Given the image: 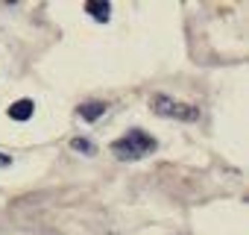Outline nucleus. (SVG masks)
Returning a JSON list of instances; mask_svg holds the SVG:
<instances>
[{
  "instance_id": "1",
  "label": "nucleus",
  "mask_w": 249,
  "mask_h": 235,
  "mask_svg": "<svg viewBox=\"0 0 249 235\" xmlns=\"http://www.w3.org/2000/svg\"><path fill=\"white\" fill-rule=\"evenodd\" d=\"M159 147V141L144 133V130H129L126 136H120L114 144H111V153L120 159V162H138L144 156H150L153 150Z\"/></svg>"
},
{
  "instance_id": "2",
  "label": "nucleus",
  "mask_w": 249,
  "mask_h": 235,
  "mask_svg": "<svg viewBox=\"0 0 249 235\" xmlns=\"http://www.w3.org/2000/svg\"><path fill=\"white\" fill-rule=\"evenodd\" d=\"M150 106H153L156 115H161V118H173V121H182V124H194V121H199V109H196V106H188V103H182V100H173V97L164 94V91L153 94Z\"/></svg>"
},
{
  "instance_id": "3",
  "label": "nucleus",
  "mask_w": 249,
  "mask_h": 235,
  "mask_svg": "<svg viewBox=\"0 0 249 235\" xmlns=\"http://www.w3.org/2000/svg\"><path fill=\"white\" fill-rule=\"evenodd\" d=\"M106 109H108V106H106L103 100H88V103H79L76 115L82 118V121H88V124H91V121H97L100 115H106Z\"/></svg>"
},
{
  "instance_id": "4",
  "label": "nucleus",
  "mask_w": 249,
  "mask_h": 235,
  "mask_svg": "<svg viewBox=\"0 0 249 235\" xmlns=\"http://www.w3.org/2000/svg\"><path fill=\"white\" fill-rule=\"evenodd\" d=\"M33 112H36V103L30 97H24V100H18V103L9 106V118H12V121H30Z\"/></svg>"
},
{
  "instance_id": "5",
  "label": "nucleus",
  "mask_w": 249,
  "mask_h": 235,
  "mask_svg": "<svg viewBox=\"0 0 249 235\" xmlns=\"http://www.w3.org/2000/svg\"><path fill=\"white\" fill-rule=\"evenodd\" d=\"M85 12H88L94 21L106 24V21H108V15H111V6H108V3H97V0H88V3H85Z\"/></svg>"
},
{
  "instance_id": "6",
  "label": "nucleus",
  "mask_w": 249,
  "mask_h": 235,
  "mask_svg": "<svg viewBox=\"0 0 249 235\" xmlns=\"http://www.w3.org/2000/svg\"><path fill=\"white\" fill-rule=\"evenodd\" d=\"M71 147H73L76 153H85V156H94V153H97V147H94L88 138H71Z\"/></svg>"
},
{
  "instance_id": "7",
  "label": "nucleus",
  "mask_w": 249,
  "mask_h": 235,
  "mask_svg": "<svg viewBox=\"0 0 249 235\" xmlns=\"http://www.w3.org/2000/svg\"><path fill=\"white\" fill-rule=\"evenodd\" d=\"M12 165V156H6V153H0V168H9Z\"/></svg>"
}]
</instances>
